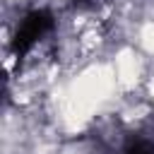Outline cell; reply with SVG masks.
<instances>
[{"label":"cell","mask_w":154,"mask_h":154,"mask_svg":"<svg viewBox=\"0 0 154 154\" xmlns=\"http://www.w3.org/2000/svg\"><path fill=\"white\" fill-rule=\"evenodd\" d=\"M51 24H53L51 12H46V10H34V12H29V14L22 19V24L17 26V31H14V38H12L14 53H17V55L29 53V51L34 48V43L51 29Z\"/></svg>","instance_id":"6da1fadb"}]
</instances>
